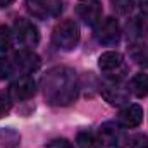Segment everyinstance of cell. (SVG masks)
I'll use <instances>...</instances> for the list:
<instances>
[{
    "mask_svg": "<svg viewBox=\"0 0 148 148\" xmlns=\"http://www.w3.org/2000/svg\"><path fill=\"white\" fill-rule=\"evenodd\" d=\"M43 97L48 105L53 107H67L76 102L79 93L77 76L71 67L57 66L52 67L41 79Z\"/></svg>",
    "mask_w": 148,
    "mask_h": 148,
    "instance_id": "6da1fadb",
    "label": "cell"
},
{
    "mask_svg": "<svg viewBox=\"0 0 148 148\" xmlns=\"http://www.w3.org/2000/svg\"><path fill=\"white\" fill-rule=\"evenodd\" d=\"M52 43L62 50V52H71L79 43V26L74 19H64L60 21L53 31H52Z\"/></svg>",
    "mask_w": 148,
    "mask_h": 148,
    "instance_id": "7a4b0ae2",
    "label": "cell"
},
{
    "mask_svg": "<svg viewBox=\"0 0 148 148\" xmlns=\"http://www.w3.org/2000/svg\"><path fill=\"white\" fill-rule=\"evenodd\" d=\"M95 141H97V147L98 148H122L126 145L127 138L126 134L122 133V129L114 124V122H105L97 136H95Z\"/></svg>",
    "mask_w": 148,
    "mask_h": 148,
    "instance_id": "3957f363",
    "label": "cell"
},
{
    "mask_svg": "<svg viewBox=\"0 0 148 148\" xmlns=\"http://www.w3.org/2000/svg\"><path fill=\"white\" fill-rule=\"evenodd\" d=\"M26 9L36 19H52L60 16L64 5L62 0H26Z\"/></svg>",
    "mask_w": 148,
    "mask_h": 148,
    "instance_id": "277c9868",
    "label": "cell"
},
{
    "mask_svg": "<svg viewBox=\"0 0 148 148\" xmlns=\"http://www.w3.org/2000/svg\"><path fill=\"white\" fill-rule=\"evenodd\" d=\"M95 38L102 45H117L121 40V26L115 17H105L103 21H98L95 26Z\"/></svg>",
    "mask_w": 148,
    "mask_h": 148,
    "instance_id": "5b68a950",
    "label": "cell"
},
{
    "mask_svg": "<svg viewBox=\"0 0 148 148\" xmlns=\"http://www.w3.org/2000/svg\"><path fill=\"white\" fill-rule=\"evenodd\" d=\"M77 19L86 26H95L102 17V2L100 0H79L74 7Z\"/></svg>",
    "mask_w": 148,
    "mask_h": 148,
    "instance_id": "8992f818",
    "label": "cell"
},
{
    "mask_svg": "<svg viewBox=\"0 0 148 148\" xmlns=\"http://www.w3.org/2000/svg\"><path fill=\"white\" fill-rule=\"evenodd\" d=\"M14 35L19 45L23 47H36L40 41V33L38 28L29 21V19H17L14 23Z\"/></svg>",
    "mask_w": 148,
    "mask_h": 148,
    "instance_id": "52a82bcc",
    "label": "cell"
},
{
    "mask_svg": "<svg viewBox=\"0 0 148 148\" xmlns=\"http://www.w3.org/2000/svg\"><path fill=\"white\" fill-rule=\"evenodd\" d=\"M10 98L12 100H17V102H23V100H29L35 93H36V83L31 76L24 74V76H19L12 84H10Z\"/></svg>",
    "mask_w": 148,
    "mask_h": 148,
    "instance_id": "ba28073f",
    "label": "cell"
},
{
    "mask_svg": "<svg viewBox=\"0 0 148 148\" xmlns=\"http://www.w3.org/2000/svg\"><path fill=\"white\" fill-rule=\"evenodd\" d=\"M102 97L105 98V102H109L110 105H124L129 102V90L121 84L119 81H109L102 86L100 90Z\"/></svg>",
    "mask_w": 148,
    "mask_h": 148,
    "instance_id": "9c48e42d",
    "label": "cell"
},
{
    "mask_svg": "<svg viewBox=\"0 0 148 148\" xmlns=\"http://www.w3.org/2000/svg\"><path fill=\"white\" fill-rule=\"evenodd\" d=\"M12 66H14V69L28 74V73H33V71L40 69L41 60H40V57L36 53L31 52V50H19V52L14 53Z\"/></svg>",
    "mask_w": 148,
    "mask_h": 148,
    "instance_id": "30bf717a",
    "label": "cell"
},
{
    "mask_svg": "<svg viewBox=\"0 0 148 148\" xmlns=\"http://www.w3.org/2000/svg\"><path fill=\"white\" fill-rule=\"evenodd\" d=\"M143 115H145V112L143 109L140 107V105H127V107H124L122 110L119 112V115H117V124L121 126V127H138L141 122H143Z\"/></svg>",
    "mask_w": 148,
    "mask_h": 148,
    "instance_id": "8fae6325",
    "label": "cell"
},
{
    "mask_svg": "<svg viewBox=\"0 0 148 148\" xmlns=\"http://www.w3.org/2000/svg\"><path fill=\"white\" fill-rule=\"evenodd\" d=\"M98 67L103 71V73H115L117 69H122L124 67V60H122V55L119 52H103L100 57H98Z\"/></svg>",
    "mask_w": 148,
    "mask_h": 148,
    "instance_id": "7c38bea8",
    "label": "cell"
},
{
    "mask_svg": "<svg viewBox=\"0 0 148 148\" xmlns=\"http://www.w3.org/2000/svg\"><path fill=\"white\" fill-rule=\"evenodd\" d=\"M134 97L138 98H145L148 97V74L147 73H140L134 74L131 83H129V88H127Z\"/></svg>",
    "mask_w": 148,
    "mask_h": 148,
    "instance_id": "4fadbf2b",
    "label": "cell"
},
{
    "mask_svg": "<svg viewBox=\"0 0 148 148\" xmlns=\"http://www.w3.org/2000/svg\"><path fill=\"white\" fill-rule=\"evenodd\" d=\"M129 55L138 66H148V45L145 43H133L129 47Z\"/></svg>",
    "mask_w": 148,
    "mask_h": 148,
    "instance_id": "5bb4252c",
    "label": "cell"
},
{
    "mask_svg": "<svg viewBox=\"0 0 148 148\" xmlns=\"http://www.w3.org/2000/svg\"><path fill=\"white\" fill-rule=\"evenodd\" d=\"M21 136L14 129H0V148H14Z\"/></svg>",
    "mask_w": 148,
    "mask_h": 148,
    "instance_id": "9a60e30c",
    "label": "cell"
},
{
    "mask_svg": "<svg viewBox=\"0 0 148 148\" xmlns=\"http://www.w3.org/2000/svg\"><path fill=\"white\" fill-rule=\"evenodd\" d=\"M12 47V33L7 26H0V52H7Z\"/></svg>",
    "mask_w": 148,
    "mask_h": 148,
    "instance_id": "2e32d148",
    "label": "cell"
},
{
    "mask_svg": "<svg viewBox=\"0 0 148 148\" xmlns=\"http://www.w3.org/2000/svg\"><path fill=\"white\" fill-rule=\"evenodd\" d=\"M112 5L119 14H129L134 7V0H112Z\"/></svg>",
    "mask_w": 148,
    "mask_h": 148,
    "instance_id": "e0dca14e",
    "label": "cell"
},
{
    "mask_svg": "<svg viewBox=\"0 0 148 148\" xmlns=\"http://www.w3.org/2000/svg\"><path fill=\"white\" fill-rule=\"evenodd\" d=\"M77 147L79 148H95L97 147V141H95V136L91 133H81L77 136Z\"/></svg>",
    "mask_w": 148,
    "mask_h": 148,
    "instance_id": "ac0fdd59",
    "label": "cell"
},
{
    "mask_svg": "<svg viewBox=\"0 0 148 148\" xmlns=\"http://www.w3.org/2000/svg\"><path fill=\"white\" fill-rule=\"evenodd\" d=\"M12 73H14V66H12L5 57H0V81L9 79Z\"/></svg>",
    "mask_w": 148,
    "mask_h": 148,
    "instance_id": "d6986e66",
    "label": "cell"
},
{
    "mask_svg": "<svg viewBox=\"0 0 148 148\" xmlns=\"http://www.w3.org/2000/svg\"><path fill=\"white\" fill-rule=\"evenodd\" d=\"M10 107H12L10 95H7V93L0 91V117L7 115V114H9V110H10Z\"/></svg>",
    "mask_w": 148,
    "mask_h": 148,
    "instance_id": "ffe728a7",
    "label": "cell"
},
{
    "mask_svg": "<svg viewBox=\"0 0 148 148\" xmlns=\"http://www.w3.org/2000/svg\"><path fill=\"white\" fill-rule=\"evenodd\" d=\"M131 148H148V136L147 134H134L129 140Z\"/></svg>",
    "mask_w": 148,
    "mask_h": 148,
    "instance_id": "44dd1931",
    "label": "cell"
},
{
    "mask_svg": "<svg viewBox=\"0 0 148 148\" xmlns=\"http://www.w3.org/2000/svg\"><path fill=\"white\" fill-rule=\"evenodd\" d=\"M45 148H73V145L66 138H57V140H52Z\"/></svg>",
    "mask_w": 148,
    "mask_h": 148,
    "instance_id": "7402d4cb",
    "label": "cell"
},
{
    "mask_svg": "<svg viewBox=\"0 0 148 148\" xmlns=\"http://www.w3.org/2000/svg\"><path fill=\"white\" fill-rule=\"evenodd\" d=\"M138 3H140V9L145 14H148V0H138Z\"/></svg>",
    "mask_w": 148,
    "mask_h": 148,
    "instance_id": "603a6c76",
    "label": "cell"
},
{
    "mask_svg": "<svg viewBox=\"0 0 148 148\" xmlns=\"http://www.w3.org/2000/svg\"><path fill=\"white\" fill-rule=\"evenodd\" d=\"M16 0H0V7H9L10 3H14Z\"/></svg>",
    "mask_w": 148,
    "mask_h": 148,
    "instance_id": "cb8c5ba5",
    "label": "cell"
}]
</instances>
